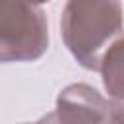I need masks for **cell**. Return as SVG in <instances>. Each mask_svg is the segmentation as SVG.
Segmentation results:
<instances>
[{
	"label": "cell",
	"mask_w": 124,
	"mask_h": 124,
	"mask_svg": "<svg viewBox=\"0 0 124 124\" xmlns=\"http://www.w3.org/2000/svg\"><path fill=\"white\" fill-rule=\"evenodd\" d=\"M122 31L120 0H68L60 33L72 56L87 70H99L103 54Z\"/></svg>",
	"instance_id": "obj_1"
},
{
	"label": "cell",
	"mask_w": 124,
	"mask_h": 124,
	"mask_svg": "<svg viewBox=\"0 0 124 124\" xmlns=\"http://www.w3.org/2000/svg\"><path fill=\"white\" fill-rule=\"evenodd\" d=\"M48 48L45 12L25 0H0V64L33 62Z\"/></svg>",
	"instance_id": "obj_2"
},
{
	"label": "cell",
	"mask_w": 124,
	"mask_h": 124,
	"mask_svg": "<svg viewBox=\"0 0 124 124\" xmlns=\"http://www.w3.org/2000/svg\"><path fill=\"white\" fill-rule=\"evenodd\" d=\"M116 114H122L120 103L112 105L87 83H72L60 91L56 108L37 124H107Z\"/></svg>",
	"instance_id": "obj_3"
},
{
	"label": "cell",
	"mask_w": 124,
	"mask_h": 124,
	"mask_svg": "<svg viewBox=\"0 0 124 124\" xmlns=\"http://www.w3.org/2000/svg\"><path fill=\"white\" fill-rule=\"evenodd\" d=\"M99 70L103 74L105 89L114 99V103H120L122 101V39L114 41L110 48L103 54Z\"/></svg>",
	"instance_id": "obj_4"
},
{
	"label": "cell",
	"mask_w": 124,
	"mask_h": 124,
	"mask_svg": "<svg viewBox=\"0 0 124 124\" xmlns=\"http://www.w3.org/2000/svg\"><path fill=\"white\" fill-rule=\"evenodd\" d=\"M107 124H122V114H116V116H112Z\"/></svg>",
	"instance_id": "obj_5"
},
{
	"label": "cell",
	"mask_w": 124,
	"mask_h": 124,
	"mask_svg": "<svg viewBox=\"0 0 124 124\" xmlns=\"http://www.w3.org/2000/svg\"><path fill=\"white\" fill-rule=\"evenodd\" d=\"M25 2H31V4H43V2H48V0H25Z\"/></svg>",
	"instance_id": "obj_6"
}]
</instances>
